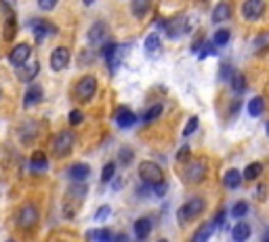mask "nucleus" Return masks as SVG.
I'll list each match as a JSON object with an SVG mask.
<instances>
[{"label": "nucleus", "instance_id": "obj_38", "mask_svg": "<svg viewBox=\"0 0 269 242\" xmlns=\"http://www.w3.org/2000/svg\"><path fill=\"white\" fill-rule=\"evenodd\" d=\"M57 3H59V0H38V7L42 11H51V9L57 7Z\"/></svg>", "mask_w": 269, "mask_h": 242}, {"label": "nucleus", "instance_id": "obj_46", "mask_svg": "<svg viewBox=\"0 0 269 242\" xmlns=\"http://www.w3.org/2000/svg\"><path fill=\"white\" fill-rule=\"evenodd\" d=\"M82 3H84V5H93V0H82Z\"/></svg>", "mask_w": 269, "mask_h": 242}, {"label": "nucleus", "instance_id": "obj_8", "mask_svg": "<svg viewBox=\"0 0 269 242\" xmlns=\"http://www.w3.org/2000/svg\"><path fill=\"white\" fill-rule=\"evenodd\" d=\"M86 38H88V44H91V46H101L105 42V38H107V26L103 21H95L91 26V30H88Z\"/></svg>", "mask_w": 269, "mask_h": 242}, {"label": "nucleus", "instance_id": "obj_42", "mask_svg": "<svg viewBox=\"0 0 269 242\" xmlns=\"http://www.w3.org/2000/svg\"><path fill=\"white\" fill-rule=\"evenodd\" d=\"M69 123H71V125H80V123H82V114H80V112H71V114H69Z\"/></svg>", "mask_w": 269, "mask_h": 242}, {"label": "nucleus", "instance_id": "obj_1", "mask_svg": "<svg viewBox=\"0 0 269 242\" xmlns=\"http://www.w3.org/2000/svg\"><path fill=\"white\" fill-rule=\"evenodd\" d=\"M139 177H141L143 183L154 185V183L164 181V173H162V168H160V164H156L152 160H145V162L139 164Z\"/></svg>", "mask_w": 269, "mask_h": 242}, {"label": "nucleus", "instance_id": "obj_19", "mask_svg": "<svg viewBox=\"0 0 269 242\" xmlns=\"http://www.w3.org/2000/svg\"><path fill=\"white\" fill-rule=\"evenodd\" d=\"M135 236L139 238V240H145L148 236H150V232H152V221L148 219V217H141V219H137L135 221Z\"/></svg>", "mask_w": 269, "mask_h": 242}, {"label": "nucleus", "instance_id": "obj_31", "mask_svg": "<svg viewBox=\"0 0 269 242\" xmlns=\"http://www.w3.org/2000/svg\"><path fill=\"white\" fill-rule=\"evenodd\" d=\"M160 49V38H158V34H150V36L145 38V51L148 53H154V51Z\"/></svg>", "mask_w": 269, "mask_h": 242}, {"label": "nucleus", "instance_id": "obj_9", "mask_svg": "<svg viewBox=\"0 0 269 242\" xmlns=\"http://www.w3.org/2000/svg\"><path fill=\"white\" fill-rule=\"evenodd\" d=\"M164 30L168 34V38H179V36H183L185 32H189V26H187L185 17H177V19H173V21H166Z\"/></svg>", "mask_w": 269, "mask_h": 242}, {"label": "nucleus", "instance_id": "obj_22", "mask_svg": "<svg viewBox=\"0 0 269 242\" xmlns=\"http://www.w3.org/2000/svg\"><path fill=\"white\" fill-rule=\"evenodd\" d=\"M150 7H152V0H131V11L135 17H139V19L148 15Z\"/></svg>", "mask_w": 269, "mask_h": 242}, {"label": "nucleus", "instance_id": "obj_16", "mask_svg": "<svg viewBox=\"0 0 269 242\" xmlns=\"http://www.w3.org/2000/svg\"><path fill=\"white\" fill-rule=\"evenodd\" d=\"M67 175H69V179L71 181H86L88 179V175H91V166L88 164H84V162H78V164H71L69 166V171H67Z\"/></svg>", "mask_w": 269, "mask_h": 242}, {"label": "nucleus", "instance_id": "obj_2", "mask_svg": "<svg viewBox=\"0 0 269 242\" xmlns=\"http://www.w3.org/2000/svg\"><path fill=\"white\" fill-rule=\"evenodd\" d=\"M204 206H206V202L202 200V198H191V200H187L181 209H179V223H187V221H193L198 215H202V211H204Z\"/></svg>", "mask_w": 269, "mask_h": 242}, {"label": "nucleus", "instance_id": "obj_23", "mask_svg": "<svg viewBox=\"0 0 269 242\" xmlns=\"http://www.w3.org/2000/svg\"><path fill=\"white\" fill-rule=\"evenodd\" d=\"M231 236H234L236 242H244V240H248V238H250V226H248V223H244V221L236 223L234 230H231Z\"/></svg>", "mask_w": 269, "mask_h": 242}, {"label": "nucleus", "instance_id": "obj_35", "mask_svg": "<svg viewBox=\"0 0 269 242\" xmlns=\"http://www.w3.org/2000/svg\"><path fill=\"white\" fill-rule=\"evenodd\" d=\"M195 129H198V118L193 116V118H189V120H187V127L183 129V137H189Z\"/></svg>", "mask_w": 269, "mask_h": 242}, {"label": "nucleus", "instance_id": "obj_37", "mask_svg": "<svg viewBox=\"0 0 269 242\" xmlns=\"http://www.w3.org/2000/svg\"><path fill=\"white\" fill-rule=\"evenodd\" d=\"M110 215H112V209H110V206H101V209L95 213V219H97V221H105Z\"/></svg>", "mask_w": 269, "mask_h": 242}, {"label": "nucleus", "instance_id": "obj_34", "mask_svg": "<svg viewBox=\"0 0 269 242\" xmlns=\"http://www.w3.org/2000/svg\"><path fill=\"white\" fill-rule=\"evenodd\" d=\"M114 173H116V164H114V162L105 164V168H103V173H101V181H103V183L110 181V179L114 177Z\"/></svg>", "mask_w": 269, "mask_h": 242}, {"label": "nucleus", "instance_id": "obj_39", "mask_svg": "<svg viewBox=\"0 0 269 242\" xmlns=\"http://www.w3.org/2000/svg\"><path fill=\"white\" fill-rule=\"evenodd\" d=\"M187 158H189V146H183L181 150L177 152V160H179V162H185Z\"/></svg>", "mask_w": 269, "mask_h": 242}, {"label": "nucleus", "instance_id": "obj_44", "mask_svg": "<svg viewBox=\"0 0 269 242\" xmlns=\"http://www.w3.org/2000/svg\"><path fill=\"white\" fill-rule=\"evenodd\" d=\"M5 3V9H13L15 7V0H3Z\"/></svg>", "mask_w": 269, "mask_h": 242}, {"label": "nucleus", "instance_id": "obj_28", "mask_svg": "<svg viewBox=\"0 0 269 242\" xmlns=\"http://www.w3.org/2000/svg\"><path fill=\"white\" fill-rule=\"evenodd\" d=\"M261 173H263V164L261 162H253V164H248L244 168V179L246 181H253V179H257L261 175Z\"/></svg>", "mask_w": 269, "mask_h": 242}, {"label": "nucleus", "instance_id": "obj_20", "mask_svg": "<svg viewBox=\"0 0 269 242\" xmlns=\"http://www.w3.org/2000/svg\"><path fill=\"white\" fill-rule=\"evenodd\" d=\"M214 228H217V223H214V221L202 223V226L198 228V232L193 234V242H204V240H208L214 234Z\"/></svg>", "mask_w": 269, "mask_h": 242}, {"label": "nucleus", "instance_id": "obj_43", "mask_svg": "<svg viewBox=\"0 0 269 242\" xmlns=\"http://www.w3.org/2000/svg\"><path fill=\"white\" fill-rule=\"evenodd\" d=\"M214 223L217 226H225V211H219V215L214 217Z\"/></svg>", "mask_w": 269, "mask_h": 242}, {"label": "nucleus", "instance_id": "obj_11", "mask_svg": "<svg viewBox=\"0 0 269 242\" xmlns=\"http://www.w3.org/2000/svg\"><path fill=\"white\" fill-rule=\"evenodd\" d=\"M183 175H185V181H189V183H200L206 175V164L204 162H191L185 168Z\"/></svg>", "mask_w": 269, "mask_h": 242}, {"label": "nucleus", "instance_id": "obj_10", "mask_svg": "<svg viewBox=\"0 0 269 242\" xmlns=\"http://www.w3.org/2000/svg\"><path fill=\"white\" fill-rule=\"evenodd\" d=\"M38 72H40V63L38 61H26L23 65L17 67V78L23 80V82H32Z\"/></svg>", "mask_w": 269, "mask_h": 242}, {"label": "nucleus", "instance_id": "obj_45", "mask_svg": "<svg viewBox=\"0 0 269 242\" xmlns=\"http://www.w3.org/2000/svg\"><path fill=\"white\" fill-rule=\"evenodd\" d=\"M257 194H259V198H263V196H265V187H263V185H259V187H257Z\"/></svg>", "mask_w": 269, "mask_h": 242}, {"label": "nucleus", "instance_id": "obj_33", "mask_svg": "<svg viewBox=\"0 0 269 242\" xmlns=\"http://www.w3.org/2000/svg\"><path fill=\"white\" fill-rule=\"evenodd\" d=\"M162 103H156V106H152L150 110H148V114H145V123H152V120H156L160 114H162Z\"/></svg>", "mask_w": 269, "mask_h": 242}, {"label": "nucleus", "instance_id": "obj_13", "mask_svg": "<svg viewBox=\"0 0 269 242\" xmlns=\"http://www.w3.org/2000/svg\"><path fill=\"white\" fill-rule=\"evenodd\" d=\"M129 49H131V44H116V51L112 53V57L107 59V65H110V72H112V74L118 72V67H120L124 55L129 53Z\"/></svg>", "mask_w": 269, "mask_h": 242}, {"label": "nucleus", "instance_id": "obj_29", "mask_svg": "<svg viewBox=\"0 0 269 242\" xmlns=\"http://www.w3.org/2000/svg\"><path fill=\"white\" fill-rule=\"evenodd\" d=\"M15 28H17V23H15L13 9H7V28H5V38H7V40H13V36H15Z\"/></svg>", "mask_w": 269, "mask_h": 242}, {"label": "nucleus", "instance_id": "obj_18", "mask_svg": "<svg viewBox=\"0 0 269 242\" xmlns=\"http://www.w3.org/2000/svg\"><path fill=\"white\" fill-rule=\"evenodd\" d=\"M231 17V5L229 3H219L212 11V21L214 23H223Z\"/></svg>", "mask_w": 269, "mask_h": 242}, {"label": "nucleus", "instance_id": "obj_26", "mask_svg": "<svg viewBox=\"0 0 269 242\" xmlns=\"http://www.w3.org/2000/svg\"><path fill=\"white\" fill-rule=\"evenodd\" d=\"M30 166L34 171H44L48 166V160H46V156H44L42 152H34L32 154V160H30Z\"/></svg>", "mask_w": 269, "mask_h": 242}, {"label": "nucleus", "instance_id": "obj_27", "mask_svg": "<svg viewBox=\"0 0 269 242\" xmlns=\"http://www.w3.org/2000/svg\"><path fill=\"white\" fill-rule=\"evenodd\" d=\"M231 89H234V93H244L246 91V78H244V74H240V72H234L231 74Z\"/></svg>", "mask_w": 269, "mask_h": 242}, {"label": "nucleus", "instance_id": "obj_48", "mask_svg": "<svg viewBox=\"0 0 269 242\" xmlns=\"http://www.w3.org/2000/svg\"><path fill=\"white\" fill-rule=\"evenodd\" d=\"M265 240H269V232H267V236H265Z\"/></svg>", "mask_w": 269, "mask_h": 242}, {"label": "nucleus", "instance_id": "obj_30", "mask_svg": "<svg viewBox=\"0 0 269 242\" xmlns=\"http://www.w3.org/2000/svg\"><path fill=\"white\" fill-rule=\"evenodd\" d=\"M229 38H231L229 30H217V32H214V36H212V42L217 46H225L229 42Z\"/></svg>", "mask_w": 269, "mask_h": 242}, {"label": "nucleus", "instance_id": "obj_15", "mask_svg": "<svg viewBox=\"0 0 269 242\" xmlns=\"http://www.w3.org/2000/svg\"><path fill=\"white\" fill-rule=\"evenodd\" d=\"M32 32H34L36 40L42 42L44 36H48V34H55V28H53L48 21H44V19H34L32 21Z\"/></svg>", "mask_w": 269, "mask_h": 242}, {"label": "nucleus", "instance_id": "obj_7", "mask_svg": "<svg viewBox=\"0 0 269 242\" xmlns=\"http://www.w3.org/2000/svg\"><path fill=\"white\" fill-rule=\"evenodd\" d=\"M263 11H265L263 0H244V5H242V15L248 21H257L263 15Z\"/></svg>", "mask_w": 269, "mask_h": 242}, {"label": "nucleus", "instance_id": "obj_25", "mask_svg": "<svg viewBox=\"0 0 269 242\" xmlns=\"http://www.w3.org/2000/svg\"><path fill=\"white\" fill-rule=\"evenodd\" d=\"M86 238L93 240V242H110L114 236L110 230H88L86 232Z\"/></svg>", "mask_w": 269, "mask_h": 242}, {"label": "nucleus", "instance_id": "obj_40", "mask_svg": "<svg viewBox=\"0 0 269 242\" xmlns=\"http://www.w3.org/2000/svg\"><path fill=\"white\" fill-rule=\"evenodd\" d=\"M131 158H133V152H131L129 148L120 150V160H122V164H129V162H131Z\"/></svg>", "mask_w": 269, "mask_h": 242}, {"label": "nucleus", "instance_id": "obj_24", "mask_svg": "<svg viewBox=\"0 0 269 242\" xmlns=\"http://www.w3.org/2000/svg\"><path fill=\"white\" fill-rule=\"evenodd\" d=\"M265 112V99L263 97H253V99H250L248 101V114L250 116H261Z\"/></svg>", "mask_w": 269, "mask_h": 242}, {"label": "nucleus", "instance_id": "obj_4", "mask_svg": "<svg viewBox=\"0 0 269 242\" xmlns=\"http://www.w3.org/2000/svg\"><path fill=\"white\" fill-rule=\"evenodd\" d=\"M74 141H76V137L71 131H61L57 137H55V141H53V150H55L57 156H67V154L71 152V148H74Z\"/></svg>", "mask_w": 269, "mask_h": 242}, {"label": "nucleus", "instance_id": "obj_17", "mask_svg": "<svg viewBox=\"0 0 269 242\" xmlns=\"http://www.w3.org/2000/svg\"><path fill=\"white\" fill-rule=\"evenodd\" d=\"M116 123L120 129H131L135 123H137V116L135 112H131L129 108H120L118 114H116Z\"/></svg>", "mask_w": 269, "mask_h": 242}, {"label": "nucleus", "instance_id": "obj_3", "mask_svg": "<svg viewBox=\"0 0 269 242\" xmlns=\"http://www.w3.org/2000/svg\"><path fill=\"white\" fill-rule=\"evenodd\" d=\"M95 93H97V80L93 76L80 78L74 86V95H76L78 101H91L95 97Z\"/></svg>", "mask_w": 269, "mask_h": 242}, {"label": "nucleus", "instance_id": "obj_5", "mask_svg": "<svg viewBox=\"0 0 269 242\" xmlns=\"http://www.w3.org/2000/svg\"><path fill=\"white\" fill-rule=\"evenodd\" d=\"M17 223H19L21 230H30L34 228L36 223H38V209H36L34 204H26L21 206L19 215H17Z\"/></svg>", "mask_w": 269, "mask_h": 242}, {"label": "nucleus", "instance_id": "obj_41", "mask_svg": "<svg viewBox=\"0 0 269 242\" xmlns=\"http://www.w3.org/2000/svg\"><path fill=\"white\" fill-rule=\"evenodd\" d=\"M208 55H214V46H212V44H206V46L200 51V53H198V59H206Z\"/></svg>", "mask_w": 269, "mask_h": 242}, {"label": "nucleus", "instance_id": "obj_32", "mask_svg": "<svg viewBox=\"0 0 269 242\" xmlns=\"http://www.w3.org/2000/svg\"><path fill=\"white\" fill-rule=\"evenodd\" d=\"M248 213V202H244V200H240V202H236L234 204V209H231V215H234V217H244Z\"/></svg>", "mask_w": 269, "mask_h": 242}, {"label": "nucleus", "instance_id": "obj_6", "mask_svg": "<svg viewBox=\"0 0 269 242\" xmlns=\"http://www.w3.org/2000/svg\"><path fill=\"white\" fill-rule=\"evenodd\" d=\"M69 65V51L65 46H57L51 53V70L53 72H63Z\"/></svg>", "mask_w": 269, "mask_h": 242}, {"label": "nucleus", "instance_id": "obj_14", "mask_svg": "<svg viewBox=\"0 0 269 242\" xmlns=\"http://www.w3.org/2000/svg\"><path fill=\"white\" fill-rule=\"evenodd\" d=\"M44 97L42 93V86L38 84H30L28 86V91H26V97H23V108H34L36 103H40Z\"/></svg>", "mask_w": 269, "mask_h": 242}, {"label": "nucleus", "instance_id": "obj_36", "mask_svg": "<svg viewBox=\"0 0 269 242\" xmlns=\"http://www.w3.org/2000/svg\"><path fill=\"white\" fill-rule=\"evenodd\" d=\"M152 189H154V194H156V196H164V194H166V189H168V185H166V181H160V183H154Z\"/></svg>", "mask_w": 269, "mask_h": 242}, {"label": "nucleus", "instance_id": "obj_12", "mask_svg": "<svg viewBox=\"0 0 269 242\" xmlns=\"http://www.w3.org/2000/svg\"><path fill=\"white\" fill-rule=\"evenodd\" d=\"M30 53H32V49L30 44H17L13 51H11V55H9V61L15 65V67H19L23 65L28 59H30Z\"/></svg>", "mask_w": 269, "mask_h": 242}, {"label": "nucleus", "instance_id": "obj_21", "mask_svg": "<svg viewBox=\"0 0 269 242\" xmlns=\"http://www.w3.org/2000/svg\"><path fill=\"white\" fill-rule=\"evenodd\" d=\"M242 179H244V175H242L240 171L229 168V171L225 173V177H223V183H225V187H229V189H236V187H240Z\"/></svg>", "mask_w": 269, "mask_h": 242}, {"label": "nucleus", "instance_id": "obj_47", "mask_svg": "<svg viewBox=\"0 0 269 242\" xmlns=\"http://www.w3.org/2000/svg\"><path fill=\"white\" fill-rule=\"evenodd\" d=\"M267 135H269V123H267Z\"/></svg>", "mask_w": 269, "mask_h": 242}]
</instances>
